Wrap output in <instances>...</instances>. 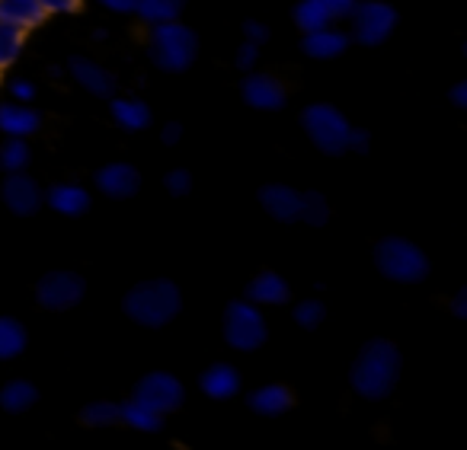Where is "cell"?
<instances>
[{"label": "cell", "mask_w": 467, "mask_h": 450, "mask_svg": "<svg viewBox=\"0 0 467 450\" xmlns=\"http://www.w3.org/2000/svg\"><path fill=\"white\" fill-rule=\"evenodd\" d=\"M148 55L161 71H186L199 55V39L182 23H157L148 36Z\"/></svg>", "instance_id": "3"}, {"label": "cell", "mask_w": 467, "mask_h": 450, "mask_svg": "<svg viewBox=\"0 0 467 450\" xmlns=\"http://www.w3.org/2000/svg\"><path fill=\"white\" fill-rule=\"evenodd\" d=\"M46 205L52 211L65 214V218H80V214L90 211V192L78 182H61V186H52L46 192Z\"/></svg>", "instance_id": "16"}, {"label": "cell", "mask_w": 467, "mask_h": 450, "mask_svg": "<svg viewBox=\"0 0 467 450\" xmlns=\"http://www.w3.org/2000/svg\"><path fill=\"white\" fill-rule=\"evenodd\" d=\"M163 186H167V192H170V195L182 199V195L192 192V176H189L186 169H170L167 179H163Z\"/></svg>", "instance_id": "33"}, {"label": "cell", "mask_w": 467, "mask_h": 450, "mask_svg": "<svg viewBox=\"0 0 467 450\" xmlns=\"http://www.w3.org/2000/svg\"><path fill=\"white\" fill-rule=\"evenodd\" d=\"M39 7L46 14H74L80 7V0H39Z\"/></svg>", "instance_id": "36"}, {"label": "cell", "mask_w": 467, "mask_h": 450, "mask_svg": "<svg viewBox=\"0 0 467 450\" xmlns=\"http://www.w3.org/2000/svg\"><path fill=\"white\" fill-rule=\"evenodd\" d=\"M288 297H292V288L279 271H260L247 284V301L256 303V307H282Z\"/></svg>", "instance_id": "15"}, {"label": "cell", "mask_w": 467, "mask_h": 450, "mask_svg": "<svg viewBox=\"0 0 467 450\" xmlns=\"http://www.w3.org/2000/svg\"><path fill=\"white\" fill-rule=\"evenodd\" d=\"M349 20H352V36H356V42H362V46H381L397 26L394 7H388V4H381V0L356 4Z\"/></svg>", "instance_id": "9"}, {"label": "cell", "mask_w": 467, "mask_h": 450, "mask_svg": "<svg viewBox=\"0 0 467 450\" xmlns=\"http://www.w3.org/2000/svg\"><path fill=\"white\" fill-rule=\"evenodd\" d=\"M84 294H87V281L78 271H48L36 284V301L46 310H55V313L78 307L84 301Z\"/></svg>", "instance_id": "8"}, {"label": "cell", "mask_w": 467, "mask_h": 450, "mask_svg": "<svg viewBox=\"0 0 467 450\" xmlns=\"http://www.w3.org/2000/svg\"><path fill=\"white\" fill-rule=\"evenodd\" d=\"M368 144H371L368 131L349 128V138H346V150H356V154H365V150H368Z\"/></svg>", "instance_id": "37"}, {"label": "cell", "mask_w": 467, "mask_h": 450, "mask_svg": "<svg viewBox=\"0 0 467 450\" xmlns=\"http://www.w3.org/2000/svg\"><path fill=\"white\" fill-rule=\"evenodd\" d=\"M119 422H125L135 431H161L163 428V415L148 405H141L138 399H129V403H119Z\"/></svg>", "instance_id": "24"}, {"label": "cell", "mask_w": 467, "mask_h": 450, "mask_svg": "<svg viewBox=\"0 0 467 450\" xmlns=\"http://www.w3.org/2000/svg\"><path fill=\"white\" fill-rule=\"evenodd\" d=\"M260 205L269 218L282 220V224H292L298 220V211H301V192L292 186H263L260 189Z\"/></svg>", "instance_id": "12"}, {"label": "cell", "mask_w": 467, "mask_h": 450, "mask_svg": "<svg viewBox=\"0 0 467 450\" xmlns=\"http://www.w3.org/2000/svg\"><path fill=\"white\" fill-rule=\"evenodd\" d=\"M131 399H138V403L148 405V409L161 412V415H170V412L180 409L182 399H186V386H182V380L173 377V373L150 371L135 384V396Z\"/></svg>", "instance_id": "7"}, {"label": "cell", "mask_w": 467, "mask_h": 450, "mask_svg": "<svg viewBox=\"0 0 467 450\" xmlns=\"http://www.w3.org/2000/svg\"><path fill=\"white\" fill-rule=\"evenodd\" d=\"M46 20V10L39 7V0H0V23L20 26L23 33Z\"/></svg>", "instance_id": "21"}, {"label": "cell", "mask_w": 467, "mask_h": 450, "mask_svg": "<svg viewBox=\"0 0 467 450\" xmlns=\"http://www.w3.org/2000/svg\"><path fill=\"white\" fill-rule=\"evenodd\" d=\"M256 58H260V46H254V42H244V46L237 48V67H241V71H250V67L256 65Z\"/></svg>", "instance_id": "35"}, {"label": "cell", "mask_w": 467, "mask_h": 450, "mask_svg": "<svg viewBox=\"0 0 467 450\" xmlns=\"http://www.w3.org/2000/svg\"><path fill=\"white\" fill-rule=\"evenodd\" d=\"M224 342L237 352H256L269 339V326L263 320V310L250 301H231L224 310Z\"/></svg>", "instance_id": "5"}, {"label": "cell", "mask_w": 467, "mask_h": 450, "mask_svg": "<svg viewBox=\"0 0 467 450\" xmlns=\"http://www.w3.org/2000/svg\"><path fill=\"white\" fill-rule=\"evenodd\" d=\"M244 99H247V106H254V109L275 112L285 106V87H282L279 80L266 77V74H254V77L244 80Z\"/></svg>", "instance_id": "14"}, {"label": "cell", "mask_w": 467, "mask_h": 450, "mask_svg": "<svg viewBox=\"0 0 467 450\" xmlns=\"http://www.w3.org/2000/svg\"><path fill=\"white\" fill-rule=\"evenodd\" d=\"M451 103L458 106V109H464V106H467V84H454L451 87Z\"/></svg>", "instance_id": "43"}, {"label": "cell", "mask_w": 467, "mask_h": 450, "mask_svg": "<svg viewBox=\"0 0 467 450\" xmlns=\"http://www.w3.org/2000/svg\"><path fill=\"white\" fill-rule=\"evenodd\" d=\"M295 23H298L305 33H314V29H324L330 26V14L320 7V0H301L298 7H295Z\"/></svg>", "instance_id": "30"}, {"label": "cell", "mask_w": 467, "mask_h": 450, "mask_svg": "<svg viewBox=\"0 0 467 450\" xmlns=\"http://www.w3.org/2000/svg\"><path fill=\"white\" fill-rule=\"evenodd\" d=\"M298 220L311 227H324L330 220V205L320 192H301V211H298Z\"/></svg>", "instance_id": "29"}, {"label": "cell", "mask_w": 467, "mask_h": 450, "mask_svg": "<svg viewBox=\"0 0 467 450\" xmlns=\"http://www.w3.org/2000/svg\"><path fill=\"white\" fill-rule=\"evenodd\" d=\"M36 403H39V390L29 380H7V384L0 386V409L14 412V415L33 409Z\"/></svg>", "instance_id": "22"}, {"label": "cell", "mask_w": 467, "mask_h": 450, "mask_svg": "<svg viewBox=\"0 0 467 450\" xmlns=\"http://www.w3.org/2000/svg\"><path fill=\"white\" fill-rule=\"evenodd\" d=\"M244 33H247V42H254V46H263V42L269 39V29L263 26V23H247Z\"/></svg>", "instance_id": "38"}, {"label": "cell", "mask_w": 467, "mask_h": 450, "mask_svg": "<svg viewBox=\"0 0 467 450\" xmlns=\"http://www.w3.org/2000/svg\"><path fill=\"white\" fill-rule=\"evenodd\" d=\"M99 4L112 14H135L138 10V0H99Z\"/></svg>", "instance_id": "39"}, {"label": "cell", "mask_w": 467, "mask_h": 450, "mask_svg": "<svg viewBox=\"0 0 467 450\" xmlns=\"http://www.w3.org/2000/svg\"><path fill=\"white\" fill-rule=\"evenodd\" d=\"M112 118L125 131H144L150 125V109L141 99H112Z\"/></svg>", "instance_id": "25"}, {"label": "cell", "mask_w": 467, "mask_h": 450, "mask_svg": "<svg viewBox=\"0 0 467 450\" xmlns=\"http://www.w3.org/2000/svg\"><path fill=\"white\" fill-rule=\"evenodd\" d=\"M247 405L256 412V415H266V418H275V415H285L288 409L295 405V396L288 386L282 384H266V386H256L254 393L247 396Z\"/></svg>", "instance_id": "18"}, {"label": "cell", "mask_w": 467, "mask_h": 450, "mask_svg": "<svg viewBox=\"0 0 467 450\" xmlns=\"http://www.w3.org/2000/svg\"><path fill=\"white\" fill-rule=\"evenodd\" d=\"M295 322H298L301 329H317L320 322L327 320V307L317 301V297H307V301L295 303Z\"/></svg>", "instance_id": "32"}, {"label": "cell", "mask_w": 467, "mask_h": 450, "mask_svg": "<svg viewBox=\"0 0 467 450\" xmlns=\"http://www.w3.org/2000/svg\"><path fill=\"white\" fill-rule=\"evenodd\" d=\"M0 199L16 218H33L42 205H46V192L39 189V182L26 173H7L4 189H0Z\"/></svg>", "instance_id": "10"}, {"label": "cell", "mask_w": 467, "mask_h": 450, "mask_svg": "<svg viewBox=\"0 0 467 450\" xmlns=\"http://www.w3.org/2000/svg\"><path fill=\"white\" fill-rule=\"evenodd\" d=\"M182 294L170 278H150L141 281L122 297V310L129 320H135L138 326L161 329L167 322H173L180 316Z\"/></svg>", "instance_id": "2"}, {"label": "cell", "mask_w": 467, "mask_h": 450, "mask_svg": "<svg viewBox=\"0 0 467 450\" xmlns=\"http://www.w3.org/2000/svg\"><path fill=\"white\" fill-rule=\"evenodd\" d=\"M93 182L109 199H131L141 189V173L131 163H106V167L97 169Z\"/></svg>", "instance_id": "11"}, {"label": "cell", "mask_w": 467, "mask_h": 450, "mask_svg": "<svg viewBox=\"0 0 467 450\" xmlns=\"http://www.w3.org/2000/svg\"><path fill=\"white\" fill-rule=\"evenodd\" d=\"M180 138H182V125H176V122H170V125H163V131H161V141L163 144H180Z\"/></svg>", "instance_id": "41"}, {"label": "cell", "mask_w": 467, "mask_h": 450, "mask_svg": "<svg viewBox=\"0 0 467 450\" xmlns=\"http://www.w3.org/2000/svg\"><path fill=\"white\" fill-rule=\"evenodd\" d=\"M375 265L397 284H420L429 278V259L416 243L403 237H384L375 246Z\"/></svg>", "instance_id": "4"}, {"label": "cell", "mask_w": 467, "mask_h": 450, "mask_svg": "<svg viewBox=\"0 0 467 450\" xmlns=\"http://www.w3.org/2000/svg\"><path fill=\"white\" fill-rule=\"evenodd\" d=\"M23 52V29L10 26V23H0V71L10 67Z\"/></svg>", "instance_id": "31"}, {"label": "cell", "mask_w": 467, "mask_h": 450, "mask_svg": "<svg viewBox=\"0 0 467 450\" xmlns=\"http://www.w3.org/2000/svg\"><path fill=\"white\" fill-rule=\"evenodd\" d=\"M307 58H317V61H330L339 58V55L349 48V36L339 33V29H314V33H305V42H301Z\"/></svg>", "instance_id": "19"}, {"label": "cell", "mask_w": 467, "mask_h": 450, "mask_svg": "<svg viewBox=\"0 0 467 450\" xmlns=\"http://www.w3.org/2000/svg\"><path fill=\"white\" fill-rule=\"evenodd\" d=\"M358 0H320V7L330 14V20H346L356 10Z\"/></svg>", "instance_id": "34"}, {"label": "cell", "mask_w": 467, "mask_h": 450, "mask_svg": "<svg viewBox=\"0 0 467 450\" xmlns=\"http://www.w3.org/2000/svg\"><path fill=\"white\" fill-rule=\"evenodd\" d=\"M244 380H241V371L231 364H224V361H218V364L205 367L199 377V390L205 393L208 399H234L237 393H241Z\"/></svg>", "instance_id": "13"}, {"label": "cell", "mask_w": 467, "mask_h": 450, "mask_svg": "<svg viewBox=\"0 0 467 450\" xmlns=\"http://www.w3.org/2000/svg\"><path fill=\"white\" fill-rule=\"evenodd\" d=\"M29 163V144L26 138H7L0 144V169L4 173H23Z\"/></svg>", "instance_id": "27"}, {"label": "cell", "mask_w": 467, "mask_h": 450, "mask_svg": "<svg viewBox=\"0 0 467 450\" xmlns=\"http://www.w3.org/2000/svg\"><path fill=\"white\" fill-rule=\"evenodd\" d=\"M182 4L186 0H138L135 14L141 16L148 26H157V23H173L180 16Z\"/></svg>", "instance_id": "26"}, {"label": "cell", "mask_w": 467, "mask_h": 450, "mask_svg": "<svg viewBox=\"0 0 467 450\" xmlns=\"http://www.w3.org/2000/svg\"><path fill=\"white\" fill-rule=\"evenodd\" d=\"M80 422L87 428H109V424L119 422V403H109V399H97V403H87L80 409Z\"/></svg>", "instance_id": "28"}, {"label": "cell", "mask_w": 467, "mask_h": 450, "mask_svg": "<svg viewBox=\"0 0 467 450\" xmlns=\"http://www.w3.org/2000/svg\"><path fill=\"white\" fill-rule=\"evenodd\" d=\"M67 67H71L74 80H78L84 90H90L93 97L112 99V93H116V77H112L106 67H99L97 61H90V58H71Z\"/></svg>", "instance_id": "17"}, {"label": "cell", "mask_w": 467, "mask_h": 450, "mask_svg": "<svg viewBox=\"0 0 467 450\" xmlns=\"http://www.w3.org/2000/svg\"><path fill=\"white\" fill-rule=\"evenodd\" d=\"M301 125H305L307 138H311L324 154H330V157L346 154V138H349L352 125L346 122V116L339 109H333V106H327V103H314L301 112Z\"/></svg>", "instance_id": "6"}, {"label": "cell", "mask_w": 467, "mask_h": 450, "mask_svg": "<svg viewBox=\"0 0 467 450\" xmlns=\"http://www.w3.org/2000/svg\"><path fill=\"white\" fill-rule=\"evenodd\" d=\"M42 125V116L23 103H4L0 106V131L7 138H26L36 135Z\"/></svg>", "instance_id": "20"}, {"label": "cell", "mask_w": 467, "mask_h": 450, "mask_svg": "<svg viewBox=\"0 0 467 450\" xmlns=\"http://www.w3.org/2000/svg\"><path fill=\"white\" fill-rule=\"evenodd\" d=\"M451 313L458 316V320H464L467 316V291L461 288L458 294H454V301H451Z\"/></svg>", "instance_id": "42"}, {"label": "cell", "mask_w": 467, "mask_h": 450, "mask_svg": "<svg viewBox=\"0 0 467 450\" xmlns=\"http://www.w3.org/2000/svg\"><path fill=\"white\" fill-rule=\"evenodd\" d=\"M26 326L14 316H0V361H14L26 352Z\"/></svg>", "instance_id": "23"}, {"label": "cell", "mask_w": 467, "mask_h": 450, "mask_svg": "<svg viewBox=\"0 0 467 450\" xmlns=\"http://www.w3.org/2000/svg\"><path fill=\"white\" fill-rule=\"evenodd\" d=\"M10 93H14V99H23V103H26V99H36V87L29 84V80H14V84H10Z\"/></svg>", "instance_id": "40"}, {"label": "cell", "mask_w": 467, "mask_h": 450, "mask_svg": "<svg viewBox=\"0 0 467 450\" xmlns=\"http://www.w3.org/2000/svg\"><path fill=\"white\" fill-rule=\"evenodd\" d=\"M403 371L400 348L388 339H371L349 367V384L362 399H388Z\"/></svg>", "instance_id": "1"}]
</instances>
